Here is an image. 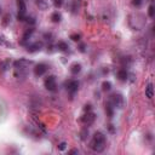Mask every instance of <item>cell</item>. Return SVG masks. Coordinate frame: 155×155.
Returning <instances> with one entry per match:
<instances>
[{
  "label": "cell",
  "mask_w": 155,
  "mask_h": 155,
  "mask_svg": "<svg viewBox=\"0 0 155 155\" xmlns=\"http://www.w3.org/2000/svg\"><path fill=\"white\" fill-rule=\"evenodd\" d=\"M90 148L96 153H102L105 149V136L101 131L94 132L92 140L90 142Z\"/></svg>",
  "instance_id": "obj_1"
},
{
  "label": "cell",
  "mask_w": 155,
  "mask_h": 155,
  "mask_svg": "<svg viewBox=\"0 0 155 155\" xmlns=\"http://www.w3.org/2000/svg\"><path fill=\"white\" fill-rule=\"evenodd\" d=\"M108 102L113 105L114 109H115V108L122 109V108L125 107V98H124V96H122L121 93H119V92L111 93V94L109 96V101H108Z\"/></svg>",
  "instance_id": "obj_2"
},
{
  "label": "cell",
  "mask_w": 155,
  "mask_h": 155,
  "mask_svg": "<svg viewBox=\"0 0 155 155\" xmlns=\"http://www.w3.org/2000/svg\"><path fill=\"white\" fill-rule=\"evenodd\" d=\"M44 85H45L46 90H48V91H51V92L56 91V88H57L56 76H54V75H48V76L45 79V81H44Z\"/></svg>",
  "instance_id": "obj_3"
},
{
  "label": "cell",
  "mask_w": 155,
  "mask_h": 155,
  "mask_svg": "<svg viewBox=\"0 0 155 155\" xmlns=\"http://www.w3.org/2000/svg\"><path fill=\"white\" fill-rule=\"evenodd\" d=\"M94 120H96V114L92 113V111H86V113L81 116V119H80V121H81L85 126H91V125L94 122Z\"/></svg>",
  "instance_id": "obj_4"
},
{
  "label": "cell",
  "mask_w": 155,
  "mask_h": 155,
  "mask_svg": "<svg viewBox=\"0 0 155 155\" xmlns=\"http://www.w3.org/2000/svg\"><path fill=\"white\" fill-rule=\"evenodd\" d=\"M65 88L70 94H74L79 88V82L76 80H68L65 81Z\"/></svg>",
  "instance_id": "obj_5"
},
{
  "label": "cell",
  "mask_w": 155,
  "mask_h": 155,
  "mask_svg": "<svg viewBox=\"0 0 155 155\" xmlns=\"http://www.w3.org/2000/svg\"><path fill=\"white\" fill-rule=\"evenodd\" d=\"M44 44L41 41H36V42H33V44H28L25 47H27V51L28 52H38L42 48Z\"/></svg>",
  "instance_id": "obj_6"
},
{
  "label": "cell",
  "mask_w": 155,
  "mask_h": 155,
  "mask_svg": "<svg viewBox=\"0 0 155 155\" xmlns=\"http://www.w3.org/2000/svg\"><path fill=\"white\" fill-rule=\"evenodd\" d=\"M30 64H33V62L31 61H28L25 58H19L18 61H15L13 62V67L15 68H27Z\"/></svg>",
  "instance_id": "obj_7"
},
{
  "label": "cell",
  "mask_w": 155,
  "mask_h": 155,
  "mask_svg": "<svg viewBox=\"0 0 155 155\" xmlns=\"http://www.w3.org/2000/svg\"><path fill=\"white\" fill-rule=\"evenodd\" d=\"M46 70H47V65L44 63H39L34 68V74H35V76H41L46 73Z\"/></svg>",
  "instance_id": "obj_8"
},
{
  "label": "cell",
  "mask_w": 155,
  "mask_h": 155,
  "mask_svg": "<svg viewBox=\"0 0 155 155\" xmlns=\"http://www.w3.org/2000/svg\"><path fill=\"white\" fill-rule=\"evenodd\" d=\"M81 64L80 63H78V62H74L71 65H70V73L73 74V75H78L80 71H81Z\"/></svg>",
  "instance_id": "obj_9"
},
{
  "label": "cell",
  "mask_w": 155,
  "mask_h": 155,
  "mask_svg": "<svg viewBox=\"0 0 155 155\" xmlns=\"http://www.w3.org/2000/svg\"><path fill=\"white\" fill-rule=\"evenodd\" d=\"M10 65H11V59H10V58H5V59L0 61V70H1V71L8 70Z\"/></svg>",
  "instance_id": "obj_10"
},
{
  "label": "cell",
  "mask_w": 155,
  "mask_h": 155,
  "mask_svg": "<svg viewBox=\"0 0 155 155\" xmlns=\"http://www.w3.org/2000/svg\"><path fill=\"white\" fill-rule=\"evenodd\" d=\"M145 97L148 99H151L154 97V87H153V84L151 82H149L147 85V87H145Z\"/></svg>",
  "instance_id": "obj_11"
},
{
  "label": "cell",
  "mask_w": 155,
  "mask_h": 155,
  "mask_svg": "<svg viewBox=\"0 0 155 155\" xmlns=\"http://www.w3.org/2000/svg\"><path fill=\"white\" fill-rule=\"evenodd\" d=\"M17 7H18V13L19 15H25L27 6H25L24 0H17Z\"/></svg>",
  "instance_id": "obj_12"
},
{
  "label": "cell",
  "mask_w": 155,
  "mask_h": 155,
  "mask_svg": "<svg viewBox=\"0 0 155 155\" xmlns=\"http://www.w3.org/2000/svg\"><path fill=\"white\" fill-rule=\"evenodd\" d=\"M117 79L120 80V81H126L127 79H128V73L126 71V69H120V70H117Z\"/></svg>",
  "instance_id": "obj_13"
},
{
  "label": "cell",
  "mask_w": 155,
  "mask_h": 155,
  "mask_svg": "<svg viewBox=\"0 0 155 155\" xmlns=\"http://www.w3.org/2000/svg\"><path fill=\"white\" fill-rule=\"evenodd\" d=\"M0 46L1 47H8V48H13V45L4 36V35H1L0 34Z\"/></svg>",
  "instance_id": "obj_14"
},
{
  "label": "cell",
  "mask_w": 155,
  "mask_h": 155,
  "mask_svg": "<svg viewBox=\"0 0 155 155\" xmlns=\"http://www.w3.org/2000/svg\"><path fill=\"white\" fill-rule=\"evenodd\" d=\"M35 4L39 7V10H41V11H45L48 8V4L45 0H35Z\"/></svg>",
  "instance_id": "obj_15"
},
{
  "label": "cell",
  "mask_w": 155,
  "mask_h": 155,
  "mask_svg": "<svg viewBox=\"0 0 155 155\" xmlns=\"http://www.w3.org/2000/svg\"><path fill=\"white\" fill-rule=\"evenodd\" d=\"M61 19H62V15H61V12L54 11V12L51 15V21H52L53 23H59Z\"/></svg>",
  "instance_id": "obj_16"
},
{
  "label": "cell",
  "mask_w": 155,
  "mask_h": 155,
  "mask_svg": "<svg viewBox=\"0 0 155 155\" xmlns=\"http://www.w3.org/2000/svg\"><path fill=\"white\" fill-rule=\"evenodd\" d=\"M105 113H107L108 117H113V115H114V108L109 102L105 103Z\"/></svg>",
  "instance_id": "obj_17"
},
{
  "label": "cell",
  "mask_w": 155,
  "mask_h": 155,
  "mask_svg": "<svg viewBox=\"0 0 155 155\" xmlns=\"http://www.w3.org/2000/svg\"><path fill=\"white\" fill-rule=\"evenodd\" d=\"M34 33V28H29L25 33H24V35H23V39H22V44H25V41H28L29 40V38L31 36V34Z\"/></svg>",
  "instance_id": "obj_18"
},
{
  "label": "cell",
  "mask_w": 155,
  "mask_h": 155,
  "mask_svg": "<svg viewBox=\"0 0 155 155\" xmlns=\"http://www.w3.org/2000/svg\"><path fill=\"white\" fill-rule=\"evenodd\" d=\"M57 48L61 50V51H63V52H65V51L69 50V46H68V44L64 42V41H58V44H57Z\"/></svg>",
  "instance_id": "obj_19"
},
{
  "label": "cell",
  "mask_w": 155,
  "mask_h": 155,
  "mask_svg": "<svg viewBox=\"0 0 155 155\" xmlns=\"http://www.w3.org/2000/svg\"><path fill=\"white\" fill-rule=\"evenodd\" d=\"M154 15H155V7H154V5H153V4H150V5H149V7H148V16H149L150 18H153V17H154Z\"/></svg>",
  "instance_id": "obj_20"
},
{
  "label": "cell",
  "mask_w": 155,
  "mask_h": 155,
  "mask_svg": "<svg viewBox=\"0 0 155 155\" xmlns=\"http://www.w3.org/2000/svg\"><path fill=\"white\" fill-rule=\"evenodd\" d=\"M110 88H111L110 81H103V84H102V90H103V91H109Z\"/></svg>",
  "instance_id": "obj_21"
},
{
  "label": "cell",
  "mask_w": 155,
  "mask_h": 155,
  "mask_svg": "<svg viewBox=\"0 0 155 155\" xmlns=\"http://www.w3.org/2000/svg\"><path fill=\"white\" fill-rule=\"evenodd\" d=\"M10 19H11V16H10L8 13H6V15L2 17V25H5V27H6V25L10 23Z\"/></svg>",
  "instance_id": "obj_22"
},
{
  "label": "cell",
  "mask_w": 155,
  "mask_h": 155,
  "mask_svg": "<svg viewBox=\"0 0 155 155\" xmlns=\"http://www.w3.org/2000/svg\"><path fill=\"white\" fill-rule=\"evenodd\" d=\"M65 149H67V143H65V142H61V143L58 144V150L63 151V150H65Z\"/></svg>",
  "instance_id": "obj_23"
},
{
  "label": "cell",
  "mask_w": 155,
  "mask_h": 155,
  "mask_svg": "<svg viewBox=\"0 0 155 155\" xmlns=\"http://www.w3.org/2000/svg\"><path fill=\"white\" fill-rule=\"evenodd\" d=\"M132 4H133V6H136V7H140L142 4H143V0H132Z\"/></svg>",
  "instance_id": "obj_24"
},
{
  "label": "cell",
  "mask_w": 155,
  "mask_h": 155,
  "mask_svg": "<svg viewBox=\"0 0 155 155\" xmlns=\"http://www.w3.org/2000/svg\"><path fill=\"white\" fill-rule=\"evenodd\" d=\"M86 134H88V130H87V128H84V130L81 131V139H82V140L86 139Z\"/></svg>",
  "instance_id": "obj_25"
},
{
  "label": "cell",
  "mask_w": 155,
  "mask_h": 155,
  "mask_svg": "<svg viewBox=\"0 0 155 155\" xmlns=\"http://www.w3.org/2000/svg\"><path fill=\"white\" fill-rule=\"evenodd\" d=\"M62 4H63V0H53V5H54L57 8H59V7L62 6Z\"/></svg>",
  "instance_id": "obj_26"
},
{
  "label": "cell",
  "mask_w": 155,
  "mask_h": 155,
  "mask_svg": "<svg viewBox=\"0 0 155 155\" xmlns=\"http://www.w3.org/2000/svg\"><path fill=\"white\" fill-rule=\"evenodd\" d=\"M70 39H71L73 41H79V40H80V35H79V34H71V35H70Z\"/></svg>",
  "instance_id": "obj_27"
},
{
  "label": "cell",
  "mask_w": 155,
  "mask_h": 155,
  "mask_svg": "<svg viewBox=\"0 0 155 155\" xmlns=\"http://www.w3.org/2000/svg\"><path fill=\"white\" fill-rule=\"evenodd\" d=\"M24 21H25L27 23H30V24H34V23H35V19H34L33 17H27V16H25V19H24Z\"/></svg>",
  "instance_id": "obj_28"
},
{
  "label": "cell",
  "mask_w": 155,
  "mask_h": 155,
  "mask_svg": "<svg viewBox=\"0 0 155 155\" xmlns=\"http://www.w3.org/2000/svg\"><path fill=\"white\" fill-rule=\"evenodd\" d=\"M92 110V107H91V104H86L85 107H84V111L86 113V111H91Z\"/></svg>",
  "instance_id": "obj_29"
},
{
  "label": "cell",
  "mask_w": 155,
  "mask_h": 155,
  "mask_svg": "<svg viewBox=\"0 0 155 155\" xmlns=\"http://www.w3.org/2000/svg\"><path fill=\"white\" fill-rule=\"evenodd\" d=\"M78 48H79L80 52H85V51H86V50H85V44H80Z\"/></svg>",
  "instance_id": "obj_30"
},
{
  "label": "cell",
  "mask_w": 155,
  "mask_h": 155,
  "mask_svg": "<svg viewBox=\"0 0 155 155\" xmlns=\"http://www.w3.org/2000/svg\"><path fill=\"white\" fill-rule=\"evenodd\" d=\"M108 130H109V132H110V133H114V132H115L114 126H113L111 124H109V125H108Z\"/></svg>",
  "instance_id": "obj_31"
},
{
  "label": "cell",
  "mask_w": 155,
  "mask_h": 155,
  "mask_svg": "<svg viewBox=\"0 0 155 155\" xmlns=\"http://www.w3.org/2000/svg\"><path fill=\"white\" fill-rule=\"evenodd\" d=\"M69 153H70V154H78L79 151H78V149H71Z\"/></svg>",
  "instance_id": "obj_32"
},
{
  "label": "cell",
  "mask_w": 155,
  "mask_h": 155,
  "mask_svg": "<svg viewBox=\"0 0 155 155\" xmlns=\"http://www.w3.org/2000/svg\"><path fill=\"white\" fill-rule=\"evenodd\" d=\"M0 12H1V6H0Z\"/></svg>",
  "instance_id": "obj_33"
}]
</instances>
